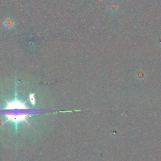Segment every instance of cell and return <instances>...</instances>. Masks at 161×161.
I'll return each mask as SVG.
<instances>
[{
	"instance_id": "cell-1",
	"label": "cell",
	"mask_w": 161,
	"mask_h": 161,
	"mask_svg": "<svg viewBox=\"0 0 161 161\" xmlns=\"http://www.w3.org/2000/svg\"><path fill=\"white\" fill-rule=\"evenodd\" d=\"M7 115L8 116V119H7V120L6 121L5 123L8 122V121H9V120H11V122H14L15 123V128H16V130L17 129V124H18V123L19 122H20V121H21V120L25 121V122L28 123V124H29V123H28L27 121L26 120V116L29 115V114H27V113H25V114L7 113ZM4 123H3V124H4Z\"/></svg>"
},
{
	"instance_id": "cell-2",
	"label": "cell",
	"mask_w": 161,
	"mask_h": 161,
	"mask_svg": "<svg viewBox=\"0 0 161 161\" xmlns=\"http://www.w3.org/2000/svg\"><path fill=\"white\" fill-rule=\"evenodd\" d=\"M25 103H21L20 101L15 98V100L13 102H7V106L6 109H14V108H18V109H27L25 106Z\"/></svg>"
},
{
	"instance_id": "cell-3",
	"label": "cell",
	"mask_w": 161,
	"mask_h": 161,
	"mask_svg": "<svg viewBox=\"0 0 161 161\" xmlns=\"http://www.w3.org/2000/svg\"><path fill=\"white\" fill-rule=\"evenodd\" d=\"M34 94H31L30 95V101H31V102H32V104H33V105H34L35 104V99H34Z\"/></svg>"
}]
</instances>
